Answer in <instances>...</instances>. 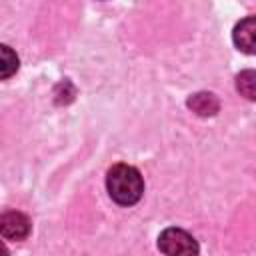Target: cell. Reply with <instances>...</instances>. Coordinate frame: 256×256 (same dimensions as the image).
<instances>
[{
    "label": "cell",
    "instance_id": "obj_1",
    "mask_svg": "<svg viewBox=\"0 0 256 256\" xmlns=\"http://www.w3.org/2000/svg\"><path fill=\"white\" fill-rule=\"evenodd\" d=\"M106 190L118 206H132L144 194V178L130 164H114L106 174Z\"/></svg>",
    "mask_w": 256,
    "mask_h": 256
},
{
    "label": "cell",
    "instance_id": "obj_2",
    "mask_svg": "<svg viewBox=\"0 0 256 256\" xmlns=\"http://www.w3.org/2000/svg\"><path fill=\"white\" fill-rule=\"evenodd\" d=\"M158 248L160 252L168 254V256H178V254H198V242L192 238V234H188L182 228H166L160 232L158 236Z\"/></svg>",
    "mask_w": 256,
    "mask_h": 256
},
{
    "label": "cell",
    "instance_id": "obj_3",
    "mask_svg": "<svg viewBox=\"0 0 256 256\" xmlns=\"http://www.w3.org/2000/svg\"><path fill=\"white\" fill-rule=\"evenodd\" d=\"M0 234L10 240V242H18L24 240L30 234V220L26 214L18 212V210H8L0 216Z\"/></svg>",
    "mask_w": 256,
    "mask_h": 256
},
{
    "label": "cell",
    "instance_id": "obj_4",
    "mask_svg": "<svg viewBox=\"0 0 256 256\" xmlns=\"http://www.w3.org/2000/svg\"><path fill=\"white\" fill-rule=\"evenodd\" d=\"M232 42L240 52L256 56V16H246L234 26Z\"/></svg>",
    "mask_w": 256,
    "mask_h": 256
},
{
    "label": "cell",
    "instance_id": "obj_5",
    "mask_svg": "<svg viewBox=\"0 0 256 256\" xmlns=\"http://www.w3.org/2000/svg\"><path fill=\"white\" fill-rule=\"evenodd\" d=\"M186 104H188V108L192 112H196L198 116H204V118L206 116H214L218 112V108H220V102L212 92H196V94H192L188 98Z\"/></svg>",
    "mask_w": 256,
    "mask_h": 256
},
{
    "label": "cell",
    "instance_id": "obj_6",
    "mask_svg": "<svg viewBox=\"0 0 256 256\" xmlns=\"http://www.w3.org/2000/svg\"><path fill=\"white\" fill-rule=\"evenodd\" d=\"M236 90L246 100L256 102V70H242L236 76Z\"/></svg>",
    "mask_w": 256,
    "mask_h": 256
},
{
    "label": "cell",
    "instance_id": "obj_7",
    "mask_svg": "<svg viewBox=\"0 0 256 256\" xmlns=\"http://www.w3.org/2000/svg\"><path fill=\"white\" fill-rule=\"evenodd\" d=\"M2 60H0V76H2V80H6V78H10L16 70H18V56H16V52L10 48V46H6V44H2Z\"/></svg>",
    "mask_w": 256,
    "mask_h": 256
}]
</instances>
